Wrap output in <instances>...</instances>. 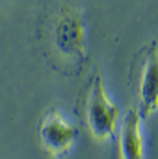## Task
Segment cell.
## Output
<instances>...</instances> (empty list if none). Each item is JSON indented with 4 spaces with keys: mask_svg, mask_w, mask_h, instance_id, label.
I'll return each mask as SVG.
<instances>
[{
    "mask_svg": "<svg viewBox=\"0 0 158 159\" xmlns=\"http://www.w3.org/2000/svg\"><path fill=\"white\" fill-rule=\"evenodd\" d=\"M43 56L62 74H78L87 61L86 22L78 0H47L39 20Z\"/></svg>",
    "mask_w": 158,
    "mask_h": 159,
    "instance_id": "cell-1",
    "label": "cell"
},
{
    "mask_svg": "<svg viewBox=\"0 0 158 159\" xmlns=\"http://www.w3.org/2000/svg\"><path fill=\"white\" fill-rule=\"evenodd\" d=\"M78 115L87 131L97 141H110L119 124V107L108 96L104 80L95 72L86 83L78 102Z\"/></svg>",
    "mask_w": 158,
    "mask_h": 159,
    "instance_id": "cell-2",
    "label": "cell"
},
{
    "mask_svg": "<svg viewBox=\"0 0 158 159\" xmlns=\"http://www.w3.org/2000/svg\"><path fill=\"white\" fill-rule=\"evenodd\" d=\"M128 87L136 98L141 119H149L158 111V43L143 44L130 65Z\"/></svg>",
    "mask_w": 158,
    "mask_h": 159,
    "instance_id": "cell-3",
    "label": "cell"
},
{
    "mask_svg": "<svg viewBox=\"0 0 158 159\" xmlns=\"http://www.w3.org/2000/svg\"><path fill=\"white\" fill-rule=\"evenodd\" d=\"M37 137L41 146L50 157H65L75 148L78 131L73 124L63 119L58 109H48L37 126Z\"/></svg>",
    "mask_w": 158,
    "mask_h": 159,
    "instance_id": "cell-4",
    "label": "cell"
},
{
    "mask_svg": "<svg viewBox=\"0 0 158 159\" xmlns=\"http://www.w3.org/2000/svg\"><path fill=\"white\" fill-rule=\"evenodd\" d=\"M141 115L138 107H130L119 124V157L121 159H141L145 154L143 135H141Z\"/></svg>",
    "mask_w": 158,
    "mask_h": 159,
    "instance_id": "cell-5",
    "label": "cell"
}]
</instances>
